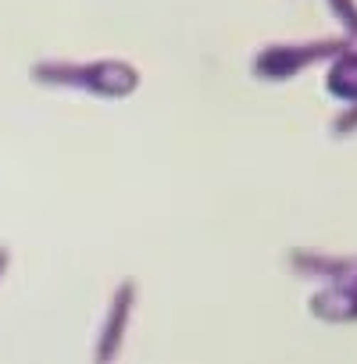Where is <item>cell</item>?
<instances>
[{
  "instance_id": "cell-1",
  "label": "cell",
  "mask_w": 357,
  "mask_h": 364,
  "mask_svg": "<svg viewBox=\"0 0 357 364\" xmlns=\"http://www.w3.org/2000/svg\"><path fill=\"white\" fill-rule=\"evenodd\" d=\"M33 79L47 86H75L86 93H104V97H125L136 90L139 72L118 61H90V65H65V61H43L33 65Z\"/></svg>"
},
{
  "instance_id": "cell-2",
  "label": "cell",
  "mask_w": 357,
  "mask_h": 364,
  "mask_svg": "<svg viewBox=\"0 0 357 364\" xmlns=\"http://www.w3.org/2000/svg\"><path fill=\"white\" fill-rule=\"evenodd\" d=\"M336 50H343V43H329V40H318V43H311V47H268V50L254 61V72H257L261 79H286V75H293L297 68H304V65H311V61H318V58H329V54H336Z\"/></svg>"
},
{
  "instance_id": "cell-3",
  "label": "cell",
  "mask_w": 357,
  "mask_h": 364,
  "mask_svg": "<svg viewBox=\"0 0 357 364\" xmlns=\"http://www.w3.org/2000/svg\"><path fill=\"white\" fill-rule=\"evenodd\" d=\"M293 268L311 272V275H332L336 286H357V257H307V254H293L289 257Z\"/></svg>"
},
{
  "instance_id": "cell-4",
  "label": "cell",
  "mask_w": 357,
  "mask_h": 364,
  "mask_svg": "<svg viewBox=\"0 0 357 364\" xmlns=\"http://www.w3.org/2000/svg\"><path fill=\"white\" fill-rule=\"evenodd\" d=\"M311 311H314L318 318H329V321L357 318V286H339V289L318 293V296L311 300Z\"/></svg>"
},
{
  "instance_id": "cell-5",
  "label": "cell",
  "mask_w": 357,
  "mask_h": 364,
  "mask_svg": "<svg viewBox=\"0 0 357 364\" xmlns=\"http://www.w3.org/2000/svg\"><path fill=\"white\" fill-rule=\"evenodd\" d=\"M132 293H136L132 282H125V286L118 289V296H114V311H111V321H107V328H104L107 343L97 350V357H114L118 339H122V328H125V318H129V307H132Z\"/></svg>"
},
{
  "instance_id": "cell-6",
  "label": "cell",
  "mask_w": 357,
  "mask_h": 364,
  "mask_svg": "<svg viewBox=\"0 0 357 364\" xmlns=\"http://www.w3.org/2000/svg\"><path fill=\"white\" fill-rule=\"evenodd\" d=\"M329 90L343 100H357V54H343L336 68L329 72Z\"/></svg>"
},
{
  "instance_id": "cell-7",
  "label": "cell",
  "mask_w": 357,
  "mask_h": 364,
  "mask_svg": "<svg viewBox=\"0 0 357 364\" xmlns=\"http://www.w3.org/2000/svg\"><path fill=\"white\" fill-rule=\"evenodd\" d=\"M329 4H332V11L343 18V26H346L350 33H357V8L350 4V0H329Z\"/></svg>"
},
{
  "instance_id": "cell-8",
  "label": "cell",
  "mask_w": 357,
  "mask_h": 364,
  "mask_svg": "<svg viewBox=\"0 0 357 364\" xmlns=\"http://www.w3.org/2000/svg\"><path fill=\"white\" fill-rule=\"evenodd\" d=\"M8 272V247H0V275Z\"/></svg>"
}]
</instances>
